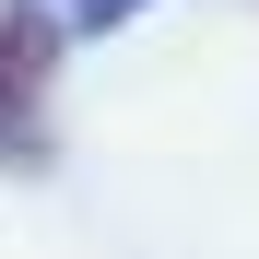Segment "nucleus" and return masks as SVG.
<instances>
[{"label":"nucleus","instance_id":"nucleus-1","mask_svg":"<svg viewBox=\"0 0 259 259\" xmlns=\"http://www.w3.org/2000/svg\"><path fill=\"white\" fill-rule=\"evenodd\" d=\"M59 12L12 0L0 12V165H35L48 153V82H59Z\"/></svg>","mask_w":259,"mask_h":259},{"label":"nucleus","instance_id":"nucleus-2","mask_svg":"<svg viewBox=\"0 0 259 259\" xmlns=\"http://www.w3.org/2000/svg\"><path fill=\"white\" fill-rule=\"evenodd\" d=\"M118 12H130V0H71L59 24H118Z\"/></svg>","mask_w":259,"mask_h":259}]
</instances>
